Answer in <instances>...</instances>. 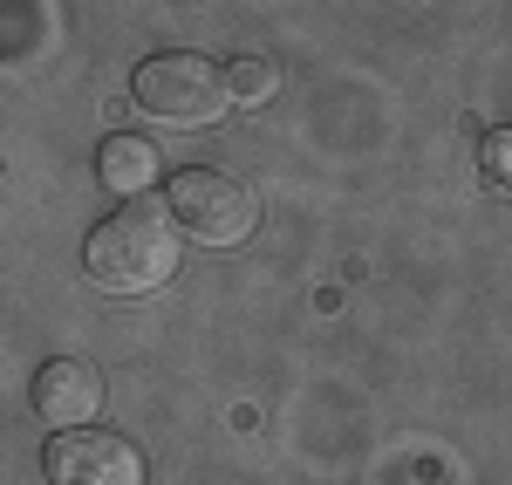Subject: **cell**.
Here are the masks:
<instances>
[{
	"label": "cell",
	"mask_w": 512,
	"mask_h": 485,
	"mask_svg": "<svg viewBox=\"0 0 512 485\" xmlns=\"http://www.w3.org/2000/svg\"><path fill=\"white\" fill-rule=\"evenodd\" d=\"M178 240L185 233H178V219L158 199H123L110 219L89 226L82 267L110 287V294H151V287H164L178 274V253H185Z\"/></svg>",
	"instance_id": "6da1fadb"
},
{
	"label": "cell",
	"mask_w": 512,
	"mask_h": 485,
	"mask_svg": "<svg viewBox=\"0 0 512 485\" xmlns=\"http://www.w3.org/2000/svg\"><path fill=\"white\" fill-rule=\"evenodd\" d=\"M130 103L144 110V117L158 123H219L233 110V89H226V69L219 62H205L192 48H171V55H151V62H137V76H130Z\"/></svg>",
	"instance_id": "7a4b0ae2"
},
{
	"label": "cell",
	"mask_w": 512,
	"mask_h": 485,
	"mask_svg": "<svg viewBox=\"0 0 512 485\" xmlns=\"http://www.w3.org/2000/svg\"><path fill=\"white\" fill-rule=\"evenodd\" d=\"M164 212L178 219V233H192L198 246H246L253 240V226H260V205L253 192L226 178V171H171V185H164Z\"/></svg>",
	"instance_id": "3957f363"
},
{
	"label": "cell",
	"mask_w": 512,
	"mask_h": 485,
	"mask_svg": "<svg viewBox=\"0 0 512 485\" xmlns=\"http://www.w3.org/2000/svg\"><path fill=\"white\" fill-rule=\"evenodd\" d=\"M48 485H144V451L123 431L82 424V431H55L41 451Z\"/></svg>",
	"instance_id": "277c9868"
},
{
	"label": "cell",
	"mask_w": 512,
	"mask_h": 485,
	"mask_svg": "<svg viewBox=\"0 0 512 485\" xmlns=\"http://www.w3.org/2000/svg\"><path fill=\"white\" fill-rule=\"evenodd\" d=\"M28 397H35V417L48 424V431H82V424L103 417L110 383H103V369L82 363V356H55V363H41Z\"/></svg>",
	"instance_id": "5b68a950"
},
{
	"label": "cell",
	"mask_w": 512,
	"mask_h": 485,
	"mask_svg": "<svg viewBox=\"0 0 512 485\" xmlns=\"http://www.w3.org/2000/svg\"><path fill=\"white\" fill-rule=\"evenodd\" d=\"M158 144L151 137H130V130H110L103 144H96V185L103 192H123V199H144L151 185H158Z\"/></svg>",
	"instance_id": "8992f818"
},
{
	"label": "cell",
	"mask_w": 512,
	"mask_h": 485,
	"mask_svg": "<svg viewBox=\"0 0 512 485\" xmlns=\"http://www.w3.org/2000/svg\"><path fill=\"white\" fill-rule=\"evenodd\" d=\"M226 89H233V103L260 110V103H267V96L280 89V69L267 62V55H239L233 69H226Z\"/></svg>",
	"instance_id": "52a82bcc"
},
{
	"label": "cell",
	"mask_w": 512,
	"mask_h": 485,
	"mask_svg": "<svg viewBox=\"0 0 512 485\" xmlns=\"http://www.w3.org/2000/svg\"><path fill=\"white\" fill-rule=\"evenodd\" d=\"M478 178H485L499 199H512V123H499V130L478 137Z\"/></svg>",
	"instance_id": "ba28073f"
}]
</instances>
